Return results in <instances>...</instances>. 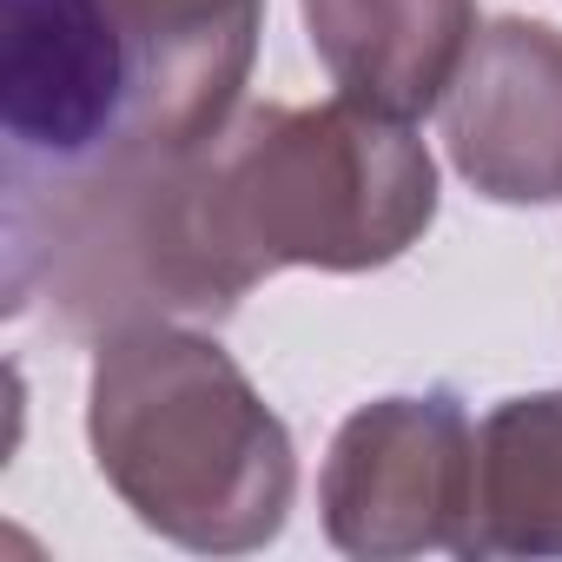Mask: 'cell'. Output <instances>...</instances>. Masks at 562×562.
Wrapping results in <instances>:
<instances>
[{
    "mask_svg": "<svg viewBox=\"0 0 562 562\" xmlns=\"http://www.w3.org/2000/svg\"><path fill=\"white\" fill-rule=\"evenodd\" d=\"M437 218V159L411 120L358 100L245 106L192 146V225L212 285L238 305L258 278L378 271Z\"/></svg>",
    "mask_w": 562,
    "mask_h": 562,
    "instance_id": "6da1fadb",
    "label": "cell"
},
{
    "mask_svg": "<svg viewBox=\"0 0 562 562\" xmlns=\"http://www.w3.org/2000/svg\"><path fill=\"white\" fill-rule=\"evenodd\" d=\"M87 443L113 496L166 542L251 555L299 496V450L238 358L172 318L113 325L87 378Z\"/></svg>",
    "mask_w": 562,
    "mask_h": 562,
    "instance_id": "7a4b0ae2",
    "label": "cell"
},
{
    "mask_svg": "<svg viewBox=\"0 0 562 562\" xmlns=\"http://www.w3.org/2000/svg\"><path fill=\"white\" fill-rule=\"evenodd\" d=\"M476 503V430L450 391L378 397L351 411L318 470V509L331 549L358 562L463 555Z\"/></svg>",
    "mask_w": 562,
    "mask_h": 562,
    "instance_id": "3957f363",
    "label": "cell"
},
{
    "mask_svg": "<svg viewBox=\"0 0 562 562\" xmlns=\"http://www.w3.org/2000/svg\"><path fill=\"white\" fill-rule=\"evenodd\" d=\"M133 47L113 0H8L0 126L8 166H80L133 139Z\"/></svg>",
    "mask_w": 562,
    "mask_h": 562,
    "instance_id": "277c9868",
    "label": "cell"
},
{
    "mask_svg": "<svg viewBox=\"0 0 562 562\" xmlns=\"http://www.w3.org/2000/svg\"><path fill=\"white\" fill-rule=\"evenodd\" d=\"M443 146L463 186L496 205L562 199V34L549 21L476 27L443 93Z\"/></svg>",
    "mask_w": 562,
    "mask_h": 562,
    "instance_id": "5b68a950",
    "label": "cell"
},
{
    "mask_svg": "<svg viewBox=\"0 0 562 562\" xmlns=\"http://www.w3.org/2000/svg\"><path fill=\"white\" fill-rule=\"evenodd\" d=\"M113 14L139 74L133 139H212L251 80L265 0H113Z\"/></svg>",
    "mask_w": 562,
    "mask_h": 562,
    "instance_id": "8992f818",
    "label": "cell"
},
{
    "mask_svg": "<svg viewBox=\"0 0 562 562\" xmlns=\"http://www.w3.org/2000/svg\"><path fill=\"white\" fill-rule=\"evenodd\" d=\"M299 14L331 87L391 120L443 106L476 41V0H299Z\"/></svg>",
    "mask_w": 562,
    "mask_h": 562,
    "instance_id": "52a82bcc",
    "label": "cell"
},
{
    "mask_svg": "<svg viewBox=\"0 0 562 562\" xmlns=\"http://www.w3.org/2000/svg\"><path fill=\"white\" fill-rule=\"evenodd\" d=\"M463 555H562V391L503 397L476 424V503Z\"/></svg>",
    "mask_w": 562,
    "mask_h": 562,
    "instance_id": "ba28073f",
    "label": "cell"
}]
</instances>
